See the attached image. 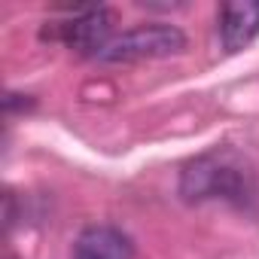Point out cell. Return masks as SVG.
Masks as SVG:
<instances>
[{
	"mask_svg": "<svg viewBox=\"0 0 259 259\" xmlns=\"http://www.w3.org/2000/svg\"><path fill=\"white\" fill-rule=\"evenodd\" d=\"M180 195L186 201H204V198H226L235 204L250 201L253 195V174L247 171L244 159H238L229 150L207 153L186 165L180 177Z\"/></svg>",
	"mask_w": 259,
	"mask_h": 259,
	"instance_id": "1",
	"label": "cell"
},
{
	"mask_svg": "<svg viewBox=\"0 0 259 259\" xmlns=\"http://www.w3.org/2000/svg\"><path fill=\"white\" fill-rule=\"evenodd\" d=\"M186 49V37L180 28L174 25H141L132 28L119 37H113L104 49H101V61L107 64H135V61H156V58H168Z\"/></svg>",
	"mask_w": 259,
	"mask_h": 259,
	"instance_id": "2",
	"label": "cell"
},
{
	"mask_svg": "<svg viewBox=\"0 0 259 259\" xmlns=\"http://www.w3.org/2000/svg\"><path fill=\"white\" fill-rule=\"evenodd\" d=\"M259 37V0H232L220 10V40L226 52H241Z\"/></svg>",
	"mask_w": 259,
	"mask_h": 259,
	"instance_id": "3",
	"label": "cell"
},
{
	"mask_svg": "<svg viewBox=\"0 0 259 259\" xmlns=\"http://www.w3.org/2000/svg\"><path fill=\"white\" fill-rule=\"evenodd\" d=\"M73 259H135V244L116 226H89L73 244Z\"/></svg>",
	"mask_w": 259,
	"mask_h": 259,
	"instance_id": "4",
	"label": "cell"
},
{
	"mask_svg": "<svg viewBox=\"0 0 259 259\" xmlns=\"http://www.w3.org/2000/svg\"><path fill=\"white\" fill-rule=\"evenodd\" d=\"M110 31H113V16L107 10H85L73 16L67 25H61V40L79 52L101 55V49L110 43Z\"/></svg>",
	"mask_w": 259,
	"mask_h": 259,
	"instance_id": "5",
	"label": "cell"
}]
</instances>
